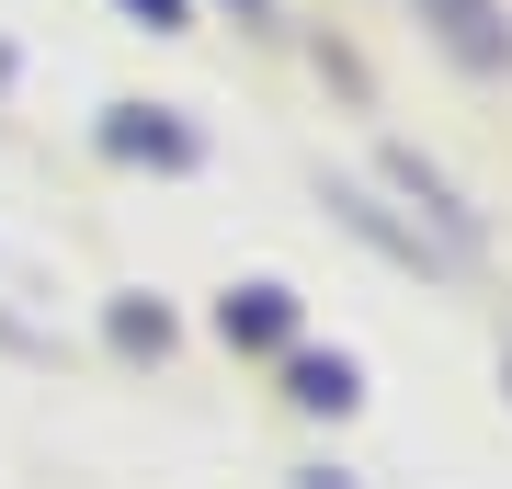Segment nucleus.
<instances>
[{"label": "nucleus", "mask_w": 512, "mask_h": 489, "mask_svg": "<svg viewBox=\"0 0 512 489\" xmlns=\"http://www.w3.org/2000/svg\"><path fill=\"white\" fill-rule=\"evenodd\" d=\"M376 194L399 205V217H410L421 239H433V251L456 262V273H478V262H490V217H478V194H467V182L433 160V148H410V137H376Z\"/></svg>", "instance_id": "obj_1"}, {"label": "nucleus", "mask_w": 512, "mask_h": 489, "mask_svg": "<svg viewBox=\"0 0 512 489\" xmlns=\"http://www.w3.org/2000/svg\"><path fill=\"white\" fill-rule=\"evenodd\" d=\"M92 148H103L114 171H160V182H194L205 171V126H194L183 103H103Z\"/></svg>", "instance_id": "obj_2"}, {"label": "nucleus", "mask_w": 512, "mask_h": 489, "mask_svg": "<svg viewBox=\"0 0 512 489\" xmlns=\"http://www.w3.org/2000/svg\"><path fill=\"white\" fill-rule=\"evenodd\" d=\"M205 330H217L239 364H285L296 342H308V296H296L285 273H239L217 308H205Z\"/></svg>", "instance_id": "obj_3"}, {"label": "nucleus", "mask_w": 512, "mask_h": 489, "mask_svg": "<svg viewBox=\"0 0 512 489\" xmlns=\"http://www.w3.org/2000/svg\"><path fill=\"white\" fill-rule=\"evenodd\" d=\"M319 205H330V217H342L353 239H365V251H387V262H399V273H421V285H456V262H444L433 239H421V228L399 217V205L376 194V182H353V171H330V182H319Z\"/></svg>", "instance_id": "obj_4"}, {"label": "nucleus", "mask_w": 512, "mask_h": 489, "mask_svg": "<svg viewBox=\"0 0 512 489\" xmlns=\"http://www.w3.org/2000/svg\"><path fill=\"white\" fill-rule=\"evenodd\" d=\"M410 12L467 80H512V0H410Z\"/></svg>", "instance_id": "obj_5"}, {"label": "nucleus", "mask_w": 512, "mask_h": 489, "mask_svg": "<svg viewBox=\"0 0 512 489\" xmlns=\"http://www.w3.org/2000/svg\"><path fill=\"white\" fill-rule=\"evenodd\" d=\"M274 376H285V410H308V421H353V410H365V364H353L342 342H330V353L296 342Z\"/></svg>", "instance_id": "obj_6"}, {"label": "nucleus", "mask_w": 512, "mask_h": 489, "mask_svg": "<svg viewBox=\"0 0 512 489\" xmlns=\"http://www.w3.org/2000/svg\"><path fill=\"white\" fill-rule=\"evenodd\" d=\"M103 342L126 353V364H171V353H183V319H171L160 296L126 285V296H103Z\"/></svg>", "instance_id": "obj_7"}, {"label": "nucleus", "mask_w": 512, "mask_h": 489, "mask_svg": "<svg viewBox=\"0 0 512 489\" xmlns=\"http://www.w3.org/2000/svg\"><path fill=\"white\" fill-rule=\"evenodd\" d=\"M308 69L342 91L353 114H376V69H365V46H353V35H330V23H319V35H308Z\"/></svg>", "instance_id": "obj_8"}, {"label": "nucleus", "mask_w": 512, "mask_h": 489, "mask_svg": "<svg viewBox=\"0 0 512 489\" xmlns=\"http://www.w3.org/2000/svg\"><path fill=\"white\" fill-rule=\"evenodd\" d=\"M217 12H228L251 46H285V35H296V23H285V0H217Z\"/></svg>", "instance_id": "obj_9"}, {"label": "nucleus", "mask_w": 512, "mask_h": 489, "mask_svg": "<svg viewBox=\"0 0 512 489\" xmlns=\"http://www.w3.org/2000/svg\"><path fill=\"white\" fill-rule=\"evenodd\" d=\"M126 12L148 23V35H194V23H205V0H126Z\"/></svg>", "instance_id": "obj_10"}, {"label": "nucleus", "mask_w": 512, "mask_h": 489, "mask_svg": "<svg viewBox=\"0 0 512 489\" xmlns=\"http://www.w3.org/2000/svg\"><path fill=\"white\" fill-rule=\"evenodd\" d=\"M296 489H365L353 467H296Z\"/></svg>", "instance_id": "obj_11"}, {"label": "nucleus", "mask_w": 512, "mask_h": 489, "mask_svg": "<svg viewBox=\"0 0 512 489\" xmlns=\"http://www.w3.org/2000/svg\"><path fill=\"white\" fill-rule=\"evenodd\" d=\"M12 80H23V46H12V35H0V91H12Z\"/></svg>", "instance_id": "obj_12"}, {"label": "nucleus", "mask_w": 512, "mask_h": 489, "mask_svg": "<svg viewBox=\"0 0 512 489\" xmlns=\"http://www.w3.org/2000/svg\"><path fill=\"white\" fill-rule=\"evenodd\" d=\"M501 387H512V353H501Z\"/></svg>", "instance_id": "obj_13"}]
</instances>
